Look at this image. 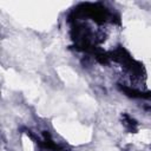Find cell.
<instances>
[{
	"label": "cell",
	"mask_w": 151,
	"mask_h": 151,
	"mask_svg": "<svg viewBox=\"0 0 151 151\" xmlns=\"http://www.w3.org/2000/svg\"><path fill=\"white\" fill-rule=\"evenodd\" d=\"M117 87L120 92H123L125 96L130 98H134V99H150L151 98V92H143L137 88H132L131 86H126L122 84H118Z\"/></svg>",
	"instance_id": "1"
},
{
	"label": "cell",
	"mask_w": 151,
	"mask_h": 151,
	"mask_svg": "<svg viewBox=\"0 0 151 151\" xmlns=\"http://www.w3.org/2000/svg\"><path fill=\"white\" fill-rule=\"evenodd\" d=\"M122 120H123V124H124L125 129L129 132H136L138 130V122L134 118H132L130 114L123 113L122 114Z\"/></svg>",
	"instance_id": "2"
}]
</instances>
